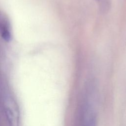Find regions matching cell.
Returning <instances> with one entry per match:
<instances>
[{
	"mask_svg": "<svg viewBox=\"0 0 126 126\" xmlns=\"http://www.w3.org/2000/svg\"><path fill=\"white\" fill-rule=\"evenodd\" d=\"M85 114L83 126H96V118L95 113L88 109Z\"/></svg>",
	"mask_w": 126,
	"mask_h": 126,
	"instance_id": "1",
	"label": "cell"
},
{
	"mask_svg": "<svg viewBox=\"0 0 126 126\" xmlns=\"http://www.w3.org/2000/svg\"><path fill=\"white\" fill-rule=\"evenodd\" d=\"M107 1L105 0H103L102 1V3L100 4V6H101V9L103 10V11H105L106 10H108V4L107 3Z\"/></svg>",
	"mask_w": 126,
	"mask_h": 126,
	"instance_id": "2",
	"label": "cell"
}]
</instances>
